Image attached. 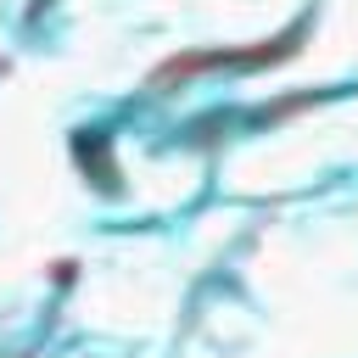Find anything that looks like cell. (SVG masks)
I'll list each match as a JSON object with an SVG mask.
<instances>
[{"label":"cell","instance_id":"6da1fadb","mask_svg":"<svg viewBox=\"0 0 358 358\" xmlns=\"http://www.w3.org/2000/svg\"><path fill=\"white\" fill-rule=\"evenodd\" d=\"M302 34H308V22H291V34L257 45V50H196V56H173V62H162V67L151 73V90H162V84H173V78H190V73H207V67H263V62H280V56L296 50Z\"/></svg>","mask_w":358,"mask_h":358}]
</instances>
